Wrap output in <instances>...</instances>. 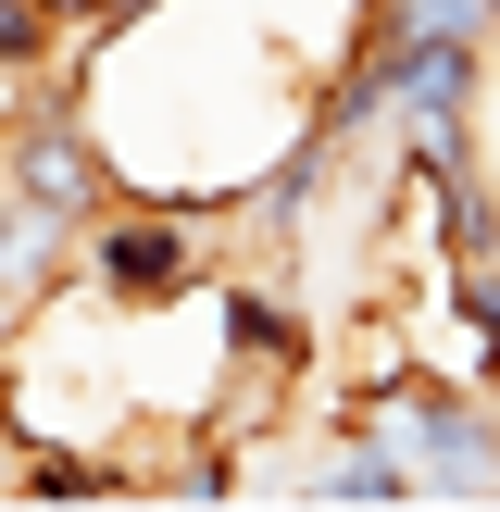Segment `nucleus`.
Returning <instances> with one entry per match:
<instances>
[{
  "instance_id": "3",
  "label": "nucleus",
  "mask_w": 500,
  "mask_h": 512,
  "mask_svg": "<svg viewBox=\"0 0 500 512\" xmlns=\"http://www.w3.org/2000/svg\"><path fill=\"white\" fill-rule=\"evenodd\" d=\"M25 325H38V313H25V288H13V275H0V350H13Z\"/></svg>"
},
{
  "instance_id": "1",
  "label": "nucleus",
  "mask_w": 500,
  "mask_h": 512,
  "mask_svg": "<svg viewBox=\"0 0 500 512\" xmlns=\"http://www.w3.org/2000/svg\"><path fill=\"white\" fill-rule=\"evenodd\" d=\"M200 200H113V213L88 225V288L100 300H175L200 288Z\"/></svg>"
},
{
  "instance_id": "2",
  "label": "nucleus",
  "mask_w": 500,
  "mask_h": 512,
  "mask_svg": "<svg viewBox=\"0 0 500 512\" xmlns=\"http://www.w3.org/2000/svg\"><path fill=\"white\" fill-rule=\"evenodd\" d=\"M75 263V213H50V200L0 188V275H13L25 300H50V275Z\"/></svg>"
}]
</instances>
